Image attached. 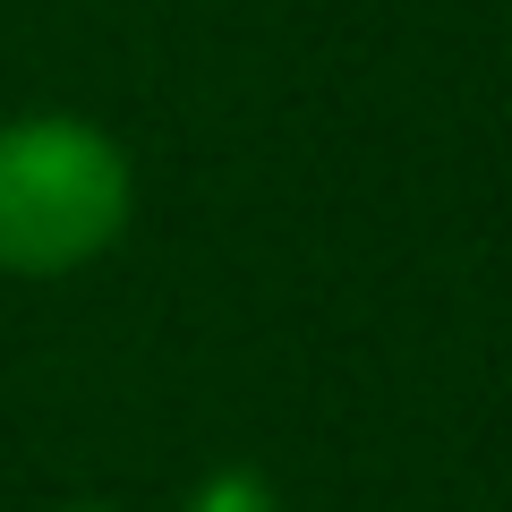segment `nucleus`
Returning a JSON list of instances; mask_svg holds the SVG:
<instances>
[{"label":"nucleus","instance_id":"obj_1","mask_svg":"<svg viewBox=\"0 0 512 512\" xmlns=\"http://www.w3.org/2000/svg\"><path fill=\"white\" fill-rule=\"evenodd\" d=\"M137 222V163L86 111H9L0 120V274L69 282L103 265Z\"/></svg>","mask_w":512,"mask_h":512},{"label":"nucleus","instance_id":"obj_2","mask_svg":"<svg viewBox=\"0 0 512 512\" xmlns=\"http://www.w3.org/2000/svg\"><path fill=\"white\" fill-rule=\"evenodd\" d=\"M180 512H282V495H274V478H265V470L222 461V470H205L197 487L180 495Z\"/></svg>","mask_w":512,"mask_h":512},{"label":"nucleus","instance_id":"obj_3","mask_svg":"<svg viewBox=\"0 0 512 512\" xmlns=\"http://www.w3.org/2000/svg\"><path fill=\"white\" fill-rule=\"evenodd\" d=\"M60 512H128V504H103V495H77V504H60Z\"/></svg>","mask_w":512,"mask_h":512}]
</instances>
